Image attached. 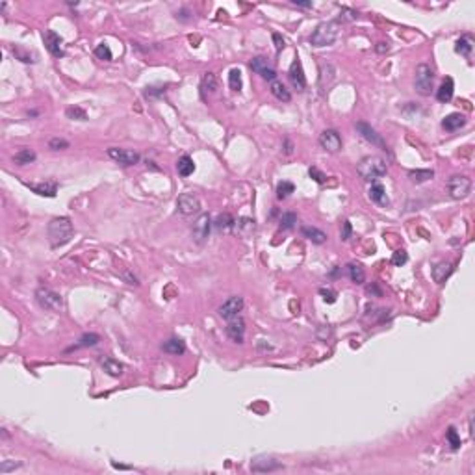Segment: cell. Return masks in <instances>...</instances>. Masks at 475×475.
Segmentation results:
<instances>
[{"instance_id": "obj_51", "label": "cell", "mask_w": 475, "mask_h": 475, "mask_svg": "<svg viewBox=\"0 0 475 475\" xmlns=\"http://www.w3.org/2000/svg\"><path fill=\"white\" fill-rule=\"evenodd\" d=\"M294 6H299V8H312V2H299V0H292Z\"/></svg>"}, {"instance_id": "obj_35", "label": "cell", "mask_w": 475, "mask_h": 475, "mask_svg": "<svg viewBox=\"0 0 475 475\" xmlns=\"http://www.w3.org/2000/svg\"><path fill=\"white\" fill-rule=\"evenodd\" d=\"M297 223V215L294 212H286L282 213V217H280V229L282 230H290V229H294Z\"/></svg>"}, {"instance_id": "obj_6", "label": "cell", "mask_w": 475, "mask_h": 475, "mask_svg": "<svg viewBox=\"0 0 475 475\" xmlns=\"http://www.w3.org/2000/svg\"><path fill=\"white\" fill-rule=\"evenodd\" d=\"M447 191L453 199H464L472 191V179H468L466 175H453L447 180Z\"/></svg>"}, {"instance_id": "obj_4", "label": "cell", "mask_w": 475, "mask_h": 475, "mask_svg": "<svg viewBox=\"0 0 475 475\" xmlns=\"http://www.w3.org/2000/svg\"><path fill=\"white\" fill-rule=\"evenodd\" d=\"M433 80H434V71L431 65L420 64L416 67V76H414V87L420 95L427 97L433 91Z\"/></svg>"}, {"instance_id": "obj_8", "label": "cell", "mask_w": 475, "mask_h": 475, "mask_svg": "<svg viewBox=\"0 0 475 475\" xmlns=\"http://www.w3.org/2000/svg\"><path fill=\"white\" fill-rule=\"evenodd\" d=\"M108 156L112 160H115L117 164H121V165H127V167L128 165H136L139 162V154L134 152V150H128V148H108Z\"/></svg>"}, {"instance_id": "obj_28", "label": "cell", "mask_w": 475, "mask_h": 475, "mask_svg": "<svg viewBox=\"0 0 475 475\" xmlns=\"http://www.w3.org/2000/svg\"><path fill=\"white\" fill-rule=\"evenodd\" d=\"M347 269H349V277H351V280H353L355 284H364V280H366V271H364L362 265L349 264Z\"/></svg>"}, {"instance_id": "obj_9", "label": "cell", "mask_w": 475, "mask_h": 475, "mask_svg": "<svg viewBox=\"0 0 475 475\" xmlns=\"http://www.w3.org/2000/svg\"><path fill=\"white\" fill-rule=\"evenodd\" d=\"M355 127H357L359 134L364 137L366 141H370L371 145H375V147H380V148H384V150H386V143H384V139L380 137V134L375 130V128L371 127V125L364 123V121H359Z\"/></svg>"}, {"instance_id": "obj_16", "label": "cell", "mask_w": 475, "mask_h": 475, "mask_svg": "<svg viewBox=\"0 0 475 475\" xmlns=\"http://www.w3.org/2000/svg\"><path fill=\"white\" fill-rule=\"evenodd\" d=\"M290 82L294 84L297 91H305L306 87V78H305V73H303V65L299 60H295L294 64L290 65Z\"/></svg>"}, {"instance_id": "obj_42", "label": "cell", "mask_w": 475, "mask_h": 475, "mask_svg": "<svg viewBox=\"0 0 475 475\" xmlns=\"http://www.w3.org/2000/svg\"><path fill=\"white\" fill-rule=\"evenodd\" d=\"M67 117L69 119H78V121H85L87 115H85V112L82 108H78V106H71V108H67Z\"/></svg>"}, {"instance_id": "obj_40", "label": "cell", "mask_w": 475, "mask_h": 475, "mask_svg": "<svg viewBox=\"0 0 475 475\" xmlns=\"http://www.w3.org/2000/svg\"><path fill=\"white\" fill-rule=\"evenodd\" d=\"M95 56L98 58V60H104V62H110V60L114 58V56H112V50H110V47H108V45H104V43H102V45H98V47L95 49Z\"/></svg>"}, {"instance_id": "obj_52", "label": "cell", "mask_w": 475, "mask_h": 475, "mask_svg": "<svg viewBox=\"0 0 475 475\" xmlns=\"http://www.w3.org/2000/svg\"><path fill=\"white\" fill-rule=\"evenodd\" d=\"M292 150H294V148H292V143H290V141H286V152H288V154H290V152H292Z\"/></svg>"}, {"instance_id": "obj_36", "label": "cell", "mask_w": 475, "mask_h": 475, "mask_svg": "<svg viewBox=\"0 0 475 475\" xmlns=\"http://www.w3.org/2000/svg\"><path fill=\"white\" fill-rule=\"evenodd\" d=\"M236 229H238V232L240 234H247L253 232L254 230V221L253 219H249V217H242L240 221H236Z\"/></svg>"}, {"instance_id": "obj_15", "label": "cell", "mask_w": 475, "mask_h": 475, "mask_svg": "<svg viewBox=\"0 0 475 475\" xmlns=\"http://www.w3.org/2000/svg\"><path fill=\"white\" fill-rule=\"evenodd\" d=\"M251 69H253L254 73H258L262 78L265 80H269V82H273L275 78H277V73H275V69H271L269 65H267V60H265L264 56H256L251 60Z\"/></svg>"}, {"instance_id": "obj_27", "label": "cell", "mask_w": 475, "mask_h": 475, "mask_svg": "<svg viewBox=\"0 0 475 475\" xmlns=\"http://www.w3.org/2000/svg\"><path fill=\"white\" fill-rule=\"evenodd\" d=\"M13 162H15L17 165H26V164H32V162H35V152H33L32 148H21L19 152H15Z\"/></svg>"}, {"instance_id": "obj_20", "label": "cell", "mask_w": 475, "mask_h": 475, "mask_svg": "<svg viewBox=\"0 0 475 475\" xmlns=\"http://www.w3.org/2000/svg\"><path fill=\"white\" fill-rule=\"evenodd\" d=\"M466 125V117L462 114H449L447 117H443L442 127L447 130V132H455L459 128H462Z\"/></svg>"}, {"instance_id": "obj_47", "label": "cell", "mask_w": 475, "mask_h": 475, "mask_svg": "<svg viewBox=\"0 0 475 475\" xmlns=\"http://www.w3.org/2000/svg\"><path fill=\"white\" fill-rule=\"evenodd\" d=\"M366 294L368 295H375V297H382V292H380V288L375 282L373 284H370L368 288H366Z\"/></svg>"}, {"instance_id": "obj_25", "label": "cell", "mask_w": 475, "mask_h": 475, "mask_svg": "<svg viewBox=\"0 0 475 475\" xmlns=\"http://www.w3.org/2000/svg\"><path fill=\"white\" fill-rule=\"evenodd\" d=\"M301 232L305 238H308L312 243H317V245H321V243L327 242V234L323 232V230H319L316 227H303L301 229Z\"/></svg>"}, {"instance_id": "obj_44", "label": "cell", "mask_w": 475, "mask_h": 475, "mask_svg": "<svg viewBox=\"0 0 475 475\" xmlns=\"http://www.w3.org/2000/svg\"><path fill=\"white\" fill-rule=\"evenodd\" d=\"M319 294L323 295V299H325L327 303H336V297H338V294H336L332 288H321V290H319Z\"/></svg>"}, {"instance_id": "obj_10", "label": "cell", "mask_w": 475, "mask_h": 475, "mask_svg": "<svg viewBox=\"0 0 475 475\" xmlns=\"http://www.w3.org/2000/svg\"><path fill=\"white\" fill-rule=\"evenodd\" d=\"M243 310V297L234 295L230 299H227L221 306H219V316L225 319H232V317L240 316V312Z\"/></svg>"}, {"instance_id": "obj_24", "label": "cell", "mask_w": 475, "mask_h": 475, "mask_svg": "<svg viewBox=\"0 0 475 475\" xmlns=\"http://www.w3.org/2000/svg\"><path fill=\"white\" fill-rule=\"evenodd\" d=\"M162 349H164L165 353H169V355H184V353H186V345H184V342H182L180 338L165 340V342L162 344Z\"/></svg>"}, {"instance_id": "obj_32", "label": "cell", "mask_w": 475, "mask_h": 475, "mask_svg": "<svg viewBox=\"0 0 475 475\" xmlns=\"http://www.w3.org/2000/svg\"><path fill=\"white\" fill-rule=\"evenodd\" d=\"M217 87H219V82H217L215 74L213 73L204 74V78H202V89H204V91H210V93H215Z\"/></svg>"}, {"instance_id": "obj_3", "label": "cell", "mask_w": 475, "mask_h": 475, "mask_svg": "<svg viewBox=\"0 0 475 475\" xmlns=\"http://www.w3.org/2000/svg\"><path fill=\"white\" fill-rule=\"evenodd\" d=\"M336 37H338V22L327 21L317 24V28L310 35V43L314 47H327L336 41Z\"/></svg>"}, {"instance_id": "obj_41", "label": "cell", "mask_w": 475, "mask_h": 475, "mask_svg": "<svg viewBox=\"0 0 475 475\" xmlns=\"http://www.w3.org/2000/svg\"><path fill=\"white\" fill-rule=\"evenodd\" d=\"M407 260H409V254H407L405 249H399V251H395V253L392 254V264L397 265V267L407 264Z\"/></svg>"}, {"instance_id": "obj_2", "label": "cell", "mask_w": 475, "mask_h": 475, "mask_svg": "<svg viewBox=\"0 0 475 475\" xmlns=\"http://www.w3.org/2000/svg\"><path fill=\"white\" fill-rule=\"evenodd\" d=\"M357 171H359L362 180L375 182L377 179L386 175V162L380 158V156H366V158L360 160Z\"/></svg>"}, {"instance_id": "obj_14", "label": "cell", "mask_w": 475, "mask_h": 475, "mask_svg": "<svg viewBox=\"0 0 475 475\" xmlns=\"http://www.w3.org/2000/svg\"><path fill=\"white\" fill-rule=\"evenodd\" d=\"M227 336L236 342V344H242L243 336H245V321L240 316L229 319V325H227Z\"/></svg>"}, {"instance_id": "obj_38", "label": "cell", "mask_w": 475, "mask_h": 475, "mask_svg": "<svg viewBox=\"0 0 475 475\" xmlns=\"http://www.w3.org/2000/svg\"><path fill=\"white\" fill-rule=\"evenodd\" d=\"M100 342V338H98V334H84L82 338H80V344L76 345V349L78 347H93V345H97Z\"/></svg>"}, {"instance_id": "obj_1", "label": "cell", "mask_w": 475, "mask_h": 475, "mask_svg": "<svg viewBox=\"0 0 475 475\" xmlns=\"http://www.w3.org/2000/svg\"><path fill=\"white\" fill-rule=\"evenodd\" d=\"M49 240L52 247H62L65 243L71 242L74 234V227L69 217H54L52 221L49 223Z\"/></svg>"}, {"instance_id": "obj_30", "label": "cell", "mask_w": 475, "mask_h": 475, "mask_svg": "<svg viewBox=\"0 0 475 475\" xmlns=\"http://www.w3.org/2000/svg\"><path fill=\"white\" fill-rule=\"evenodd\" d=\"M434 177L433 169H416V171H410L409 173V179L412 182H416V184H422V182H427V180H431Z\"/></svg>"}, {"instance_id": "obj_13", "label": "cell", "mask_w": 475, "mask_h": 475, "mask_svg": "<svg viewBox=\"0 0 475 475\" xmlns=\"http://www.w3.org/2000/svg\"><path fill=\"white\" fill-rule=\"evenodd\" d=\"M43 41H45L47 50L52 54L54 58H62L64 56V47H62L64 41H62V37L54 32V30H47V32L43 33Z\"/></svg>"}, {"instance_id": "obj_49", "label": "cell", "mask_w": 475, "mask_h": 475, "mask_svg": "<svg viewBox=\"0 0 475 475\" xmlns=\"http://www.w3.org/2000/svg\"><path fill=\"white\" fill-rule=\"evenodd\" d=\"M21 464H11V462H8V460H4L2 462V466H0V474H8V472H11V470H15V468H19Z\"/></svg>"}, {"instance_id": "obj_33", "label": "cell", "mask_w": 475, "mask_h": 475, "mask_svg": "<svg viewBox=\"0 0 475 475\" xmlns=\"http://www.w3.org/2000/svg\"><path fill=\"white\" fill-rule=\"evenodd\" d=\"M472 49H474V45H472V39H470V37H460V39L457 41V47H455V50L460 54V56H470V54H472Z\"/></svg>"}, {"instance_id": "obj_43", "label": "cell", "mask_w": 475, "mask_h": 475, "mask_svg": "<svg viewBox=\"0 0 475 475\" xmlns=\"http://www.w3.org/2000/svg\"><path fill=\"white\" fill-rule=\"evenodd\" d=\"M49 147L52 150H64V148H69V141L64 139V137H52L49 141Z\"/></svg>"}, {"instance_id": "obj_18", "label": "cell", "mask_w": 475, "mask_h": 475, "mask_svg": "<svg viewBox=\"0 0 475 475\" xmlns=\"http://www.w3.org/2000/svg\"><path fill=\"white\" fill-rule=\"evenodd\" d=\"M33 193L41 195V197H56L58 193V184L56 182H41V184H26Z\"/></svg>"}, {"instance_id": "obj_17", "label": "cell", "mask_w": 475, "mask_h": 475, "mask_svg": "<svg viewBox=\"0 0 475 475\" xmlns=\"http://www.w3.org/2000/svg\"><path fill=\"white\" fill-rule=\"evenodd\" d=\"M210 234V217L208 213L199 215V219L193 223V236L197 238V242H204Z\"/></svg>"}, {"instance_id": "obj_11", "label": "cell", "mask_w": 475, "mask_h": 475, "mask_svg": "<svg viewBox=\"0 0 475 475\" xmlns=\"http://www.w3.org/2000/svg\"><path fill=\"white\" fill-rule=\"evenodd\" d=\"M319 145L328 150V152H338L340 148H342V137L336 130H332V128H328V130H323L321 134H319Z\"/></svg>"}, {"instance_id": "obj_29", "label": "cell", "mask_w": 475, "mask_h": 475, "mask_svg": "<svg viewBox=\"0 0 475 475\" xmlns=\"http://www.w3.org/2000/svg\"><path fill=\"white\" fill-rule=\"evenodd\" d=\"M177 169H179V175H182V177H190L191 173L195 171V164H193V160L190 156H182L179 160V164H177Z\"/></svg>"}, {"instance_id": "obj_31", "label": "cell", "mask_w": 475, "mask_h": 475, "mask_svg": "<svg viewBox=\"0 0 475 475\" xmlns=\"http://www.w3.org/2000/svg\"><path fill=\"white\" fill-rule=\"evenodd\" d=\"M236 221L232 219V215L230 213H221L217 219H215V229L217 230H230Z\"/></svg>"}, {"instance_id": "obj_23", "label": "cell", "mask_w": 475, "mask_h": 475, "mask_svg": "<svg viewBox=\"0 0 475 475\" xmlns=\"http://www.w3.org/2000/svg\"><path fill=\"white\" fill-rule=\"evenodd\" d=\"M269 89H271V93H273L275 98H278V100H282V102H290V100H292V93L288 91V87H286L282 82L273 80V82L269 84Z\"/></svg>"}, {"instance_id": "obj_39", "label": "cell", "mask_w": 475, "mask_h": 475, "mask_svg": "<svg viewBox=\"0 0 475 475\" xmlns=\"http://www.w3.org/2000/svg\"><path fill=\"white\" fill-rule=\"evenodd\" d=\"M445 438H447V442H449V445H451V449H459V447H460V436H459V433H457L455 427H449V429H447Z\"/></svg>"}, {"instance_id": "obj_22", "label": "cell", "mask_w": 475, "mask_h": 475, "mask_svg": "<svg viewBox=\"0 0 475 475\" xmlns=\"http://www.w3.org/2000/svg\"><path fill=\"white\" fill-rule=\"evenodd\" d=\"M370 199L373 202H377V204H388V197H386V190H384V186L379 184V182H373L370 188Z\"/></svg>"}, {"instance_id": "obj_19", "label": "cell", "mask_w": 475, "mask_h": 475, "mask_svg": "<svg viewBox=\"0 0 475 475\" xmlns=\"http://www.w3.org/2000/svg\"><path fill=\"white\" fill-rule=\"evenodd\" d=\"M100 366H102V370L108 373V375H112V377H121L123 375V364L119 362V360H114L110 359V357H102L100 359Z\"/></svg>"}, {"instance_id": "obj_7", "label": "cell", "mask_w": 475, "mask_h": 475, "mask_svg": "<svg viewBox=\"0 0 475 475\" xmlns=\"http://www.w3.org/2000/svg\"><path fill=\"white\" fill-rule=\"evenodd\" d=\"M177 208L184 215H193V213H199L201 212V201L193 193H182L179 199H177Z\"/></svg>"}, {"instance_id": "obj_50", "label": "cell", "mask_w": 475, "mask_h": 475, "mask_svg": "<svg viewBox=\"0 0 475 475\" xmlns=\"http://www.w3.org/2000/svg\"><path fill=\"white\" fill-rule=\"evenodd\" d=\"M375 50L379 54H384L390 50V47H388V43H377V47H375Z\"/></svg>"}, {"instance_id": "obj_53", "label": "cell", "mask_w": 475, "mask_h": 475, "mask_svg": "<svg viewBox=\"0 0 475 475\" xmlns=\"http://www.w3.org/2000/svg\"><path fill=\"white\" fill-rule=\"evenodd\" d=\"M470 434L474 436V418H470Z\"/></svg>"}, {"instance_id": "obj_12", "label": "cell", "mask_w": 475, "mask_h": 475, "mask_svg": "<svg viewBox=\"0 0 475 475\" xmlns=\"http://www.w3.org/2000/svg\"><path fill=\"white\" fill-rule=\"evenodd\" d=\"M280 468H282V464L271 457H256L251 462V472H256V474H269V472H277Z\"/></svg>"}, {"instance_id": "obj_21", "label": "cell", "mask_w": 475, "mask_h": 475, "mask_svg": "<svg viewBox=\"0 0 475 475\" xmlns=\"http://www.w3.org/2000/svg\"><path fill=\"white\" fill-rule=\"evenodd\" d=\"M453 91H455L453 78H445L442 84H440V87H438V91H436V98L440 102H449L453 98Z\"/></svg>"}, {"instance_id": "obj_26", "label": "cell", "mask_w": 475, "mask_h": 475, "mask_svg": "<svg viewBox=\"0 0 475 475\" xmlns=\"http://www.w3.org/2000/svg\"><path fill=\"white\" fill-rule=\"evenodd\" d=\"M451 273H453V267H451V264H445V262L436 264L433 267V278L438 282V284H442L443 280H445Z\"/></svg>"}, {"instance_id": "obj_45", "label": "cell", "mask_w": 475, "mask_h": 475, "mask_svg": "<svg viewBox=\"0 0 475 475\" xmlns=\"http://www.w3.org/2000/svg\"><path fill=\"white\" fill-rule=\"evenodd\" d=\"M308 175H310V179L316 180L317 184H323V182L327 180V177H325L321 171L317 169V167H310V169H308Z\"/></svg>"}, {"instance_id": "obj_34", "label": "cell", "mask_w": 475, "mask_h": 475, "mask_svg": "<svg viewBox=\"0 0 475 475\" xmlns=\"http://www.w3.org/2000/svg\"><path fill=\"white\" fill-rule=\"evenodd\" d=\"M229 84H230V89L234 91H242V73H240V69H232L230 73H229Z\"/></svg>"}, {"instance_id": "obj_48", "label": "cell", "mask_w": 475, "mask_h": 475, "mask_svg": "<svg viewBox=\"0 0 475 475\" xmlns=\"http://www.w3.org/2000/svg\"><path fill=\"white\" fill-rule=\"evenodd\" d=\"M273 41H275V49L280 52V50L284 49V39H282V35H280V33H273Z\"/></svg>"}, {"instance_id": "obj_37", "label": "cell", "mask_w": 475, "mask_h": 475, "mask_svg": "<svg viewBox=\"0 0 475 475\" xmlns=\"http://www.w3.org/2000/svg\"><path fill=\"white\" fill-rule=\"evenodd\" d=\"M294 190H295L294 184L284 180V182H280V184L277 186V197H278V199H286L290 193H294Z\"/></svg>"}, {"instance_id": "obj_46", "label": "cell", "mask_w": 475, "mask_h": 475, "mask_svg": "<svg viewBox=\"0 0 475 475\" xmlns=\"http://www.w3.org/2000/svg\"><path fill=\"white\" fill-rule=\"evenodd\" d=\"M351 232H353V229H351V223H349V221H344L342 232H340L342 240H344V242H345V240H349V238H351Z\"/></svg>"}, {"instance_id": "obj_5", "label": "cell", "mask_w": 475, "mask_h": 475, "mask_svg": "<svg viewBox=\"0 0 475 475\" xmlns=\"http://www.w3.org/2000/svg\"><path fill=\"white\" fill-rule=\"evenodd\" d=\"M35 299H37L39 306H43L45 310H50V312H60L64 308V299H62V295L52 292L50 288H37Z\"/></svg>"}]
</instances>
